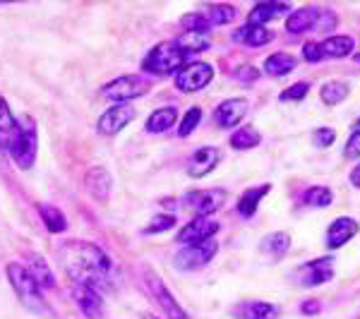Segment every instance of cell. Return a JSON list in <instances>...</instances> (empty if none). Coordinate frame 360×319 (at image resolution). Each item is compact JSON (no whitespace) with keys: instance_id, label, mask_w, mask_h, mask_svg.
Instances as JSON below:
<instances>
[{"instance_id":"obj_1","label":"cell","mask_w":360,"mask_h":319,"mask_svg":"<svg viewBox=\"0 0 360 319\" xmlns=\"http://www.w3.org/2000/svg\"><path fill=\"white\" fill-rule=\"evenodd\" d=\"M60 266L72 288H96L103 293L111 283L113 264L103 252V247L94 245V242L72 240L63 245Z\"/></svg>"},{"instance_id":"obj_2","label":"cell","mask_w":360,"mask_h":319,"mask_svg":"<svg viewBox=\"0 0 360 319\" xmlns=\"http://www.w3.org/2000/svg\"><path fill=\"white\" fill-rule=\"evenodd\" d=\"M207 48L209 39L205 34H185V37L173 39V41L156 44L147 53V58H144L142 67L149 74H173L188 65L190 58Z\"/></svg>"},{"instance_id":"obj_3","label":"cell","mask_w":360,"mask_h":319,"mask_svg":"<svg viewBox=\"0 0 360 319\" xmlns=\"http://www.w3.org/2000/svg\"><path fill=\"white\" fill-rule=\"evenodd\" d=\"M8 278H10V286H13L15 295L20 298V303L27 307L29 312L34 315H44L46 312V300H44V291L34 283V278L27 274V269L22 264H8Z\"/></svg>"},{"instance_id":"obj_4","label":"cell","mask_w":360,"mask_h":319,"mask_svg":"<svg viewBox=\"0 0 360 319\" xmlns=\"http://www.w3.org/2000/svg\"><path fill=\"white\" fill-rule=\"evenodd\" d=\"M10 156H13L15 166L22 168V171H29L37 161V152H39V137H37V127H34L32 118H20V132L13 142L5 149Z\"/></svg>"},{"instance_id":"obj_5","label":"cell","mask_w":360,"mask_h":319,"mask_svg":"<svg viewBox=\"0 0 360 319\" xmlns=\"http://www.w3.org/2000/svg\"><path fill=\"white\" fill-rule=\"evenodd\" d=\"M152 89V82L147 77H139V74H123V77H115L113 82L101 86V96L106 101L115 103H127L135 101V98L144 96L147 91Z\"/></svg>"},{"instance_id":"obj_6","label":"cell","mask_w":360,"mask_h":319,"mask_svg":"<svg viewBox=\"0 0 360 319\" xmlns=\"http://www.w3.org/2000/svg\"><path fill=\"white\" fill-rule=\"evenodd\" d=\"M144 286H147L149 295L154 298V303L161 307V312L166 315V319H190L188 312L180 307V303L176 298H173V293L168 291V286L164 283V278H161L156 271H144Z\"/></svg>"},{"instance_id":"obj_7","label":"cell","mask_w":360,"mask_h":319,"mask_svg":"<svg viewBox=\"0 0 360 319\" xmlns=\"http://www.w3.org/2000/svg\"><path fill=\"white\" fill-rule=\"evenodd\" d=\"M217 252H219V242L212 237V240H205V242L185 245L183 250L176 252L173 264H176L180 271H197L212 262V259L217 257Z\"/></svg>"},{"instance_id":"obj_8","label":"cell","mask_w":360,"mask_h":319,"mask_svg":"<svg viewBox=\"0 0 360 319\" xmlns=\"http://www.w3.org/2000/svg\"><path fill=\"white\" fill-rule=\"evenodd\" d=\"M214 79V67L209 65L205 60H195V63H188L180 72L176 74V86L180 91H200Z\"/></svg>"},{"instance_id":"obj_9","label":"cell","mask_w":360,"mask_h":319,"mask_svg":"<svg viewBox=\"0 0 360 319\" xmlns=\"http://www.w3.org/2000/svg\"><path fill=\"white\" fill-rule=\"evenodd\" d=\"M332 276H334V257H317L312 262L298 266V271H295V281L303 288L322 286V283L332 281Z\"/></svg>"},{"instance_id":"obj_10","label":"cell","mask_w":360,"mask_h":319,"mask_svg":"<svg viewBox=\"0 0 360 319\" xmlns=\"http://www.w3.org/2000/svg\"><path fill=\"white\" fill-rule=\"evenodd\" d=\"M183 204L193 209L195 216L209 219L214 211H219V209L226 204V193L221 188H217V190H195V193L185 195Z\"/></svg>"},{"instance_id":"obj_11","label":"cell","mask_w":360,"mask_h":319,"mask_svg":"<svg viewBox=\"0 0 360 319\" xmlns=\"http://www.w3.org/2000/svg\"><path fill=\"white\" fill-rule=\"evenodd\" d=\"M135 115L137 113L130 103H115L108 111H103V115L96 123V130L101 132L103 137H113V135H118L125 125H130L132 120H135Z\"/></svg>"},{"instance_id":"obj_12","label":"cell","mask_w":360,"mask_h":319,"mask_svg":"<svg viewBox=\"0 0 360 319\" xmlns=\"http://www.w3.org/2000/svg\"><path fill=\"white\" fill-rule=\"evenodd\" d=\"M72 298L86 319H103L106 315V300L96 288H72Z\"/></svg>"},{"instance_id":"obj_13","label":"cell","mask_w":360,"mask_h":319,"mask_svg":"<svg viewBox=\"0 0 360 319\" xmlns=\"http://www.w3.org/2000/svg\"><path fill=\"white\" fill-rule=\"evenodd\" d=\"M84 190L89 193L91 200L106 202L113 190V178H111V173H108V168H103V166L89 168L84 176Z\"/></svg>"},{"instance_id":"obj_14","label":"cell","mask_w":360,"mask_h":319,"mask_svg":"<svg viewBox=\"0 0 360 319\" xmlns=\"http://www.w3.org/2000/svg\"><path fill=\"white\" fill-rule=\"evenodd\" d=\"M250 111L248 98H226L214 111V123L219 127H236Z\"/></svg>"},{"instance_id":"obj_15","label":"cell","mask_w":360,"mask_h":319,"mask_svg":"<svg viewBox=\"0 0 360 319\" xmlns=\"http://www.w3.org/2000/svg\"><path fill=\"white\" fill-rule=\"evenodd\" d=\"M217 230H219V223L217 221H212V219L195 216L193 221H190L178 233V242H180V245H195V242L212 240V237L217 235Z\"/></svg>"},{"instance_id":"obj_16","label":"cell","mask_w":360,"mask_h":319,"mask_svg":"<svg viewBox=\"0 0 360 319\" xmlns=\"http://www.w3.org/2000/svg\"><path fill=\"white\" fill-rule=\"evenodd\" d=\"M219 161H221V154L217 147H200L188 159V173L193 178H205L207 173H212L219 166Z\"/></svg>"},{"instance_id":"obj_17","label":"cell","mask_w":360,"mask_h":319,"mask_svg":"<svg viewBox=\"0 0 360 319\" xmlns=\"http://www.w3.org/2000/svg\"><path fill=\"white\" fill-rule=\"evenodd\" d=\"M22 266H25L27 274L34 278V283H37L41 291H53V288H56L53 269L46 264L44 257H39V254H27V262Z\"/></svg>"},{"instance_id":"obj_18","label":"cell","mask_w":360,"mask_h":319,"mask_svg":"<svg viewBox=\"0 0 360 319\" xmlns=\"http://www.w3.org/2000/svg\"><path fill=\"white\" fill-rule=\"evenodd\" d=\"M353 41L351 37H332V39H324V41L315 44V56H317V63L329 58V60H336V58H346L353 53Z\"/></svg>"},{"instance_id":"obj_19","label":"cell","mask_w":360,"mask_h":319,"mask_svg":"<svg viewBox=\"0 0 360 319\" xmlns=\"http://www.w3.org/2000/svg\"><path fill=\"white\" fill-rule=\"evenodd\" d=\"M358 233V223L351 216H341L327 228V247L329 250H339L341 245H346L353 235Z\"/></svg>"},{"instance_id":"obj_20","label":"cell","mask_w":360,"mask_h":319,"mask_svg":"<svg viewBox=\"0 0 360 319\" xmlns=\"http://www.w3.org/2000/svg\"><path fill=\"white\" fill-rule=\"evenodd\" d=\"M271 39H274V34H271L266 27H257V25H245L233 32V41L250 46V48H259V46L269 44Z\"/></svg>"},{"instance_id":"obj_21","label":"cell","mask_w":360,"mask_h":319,"mask_svg":"<svg viewBox=\"0 0 360 319\" xmlns=\"http://www.w3.org/2000/svg\"><path fill=\"white\" fill-rule=\"evenodd\" d=\"M288 247H291V235L283 233V230H276V233L264 235L262 242H259V252H262L264 257L274 259V262L288 252Z\"/></svg>"},{"instance_id":"obj_22","label":"cell","mask_w":360,"mask_h":319,"mask_svg":"<svg viewBox=\"0 0 360 319\" xmlns=\"http://www.w3.org/2000/svg\"><path fill=\"white\" fill-rule=\"evenodd\" d=\"M269 190H271V185H259V188L245 190V193L240 195V200H238V214H240L243 219H252L255 214H257L259 202L264 200Z\"/></svg>"},{"instance_id":"obj_23","label":"cell","mask_w":360,"mask_h":319,"mask_svg":"<svg viewBox=\"0 0 360 319\" xmlns=\"http://www.w3.org/2000/svg\"><path fill=\"white\" fill-rule=\"evenodd\" d=\"M17 132H20V120L10 111L8 101L0 96V147L8 149V144L17 137Z\"/></svg>"},{"instance_id":"obj_24","label":"cell","mask_w":360,"mask_h":319,"mask_svg":"<svg viewBox=\"0 0 360 319\" xmlns=\"http://www.w3.org/2000/svg\"><path fill=\"white\" fill-rule=\"evenodd\" d=\"M317 15H319V10L312 8V5H307V8H298L295 13L288 15L286 32L288 34H303V32H307L310 27H315Z\"/></svg>"},{"instance_id":"obj_25","label":"cell","mask_w":360,"mask_h":319,"mask_svg":"<svg viewBox=\"0 0 360 319\" xmlns=\"http://www.w3.org/2000/svg\"><path fill=\"white\" fill-rule=\"evenodd\" d=\"M178 120V111L173 106H164V108H156V111L147 118V132H152V135H161V132L171 130L173 125H176Z\"/></svg>"},{"instance_id":"obj_26","label":"cell","mask_w":360,"mask_h":319,"mask_svg":"<svg viewBox=\"0 0 360 319\" xmlns=\"http://www.w3.org/2000/svg\"><path fill=\"white\" fill-rule=\"evenodd\" d=\"M39 216H41V221L46 226V230L49 233H63V230H68V219H65V214L60 211L58 207L53 204H39Z\"/></svg>"},{"instance_id":"obj_27","label":"cell","mask_w":360,"mask_h":319,"mask_svg":"<svg viewBox=\"0 0 360 319\" xmlns=\"http://www.w3.org/2000/svg\"><path fill=\"white\" fill-rule=\"evenodd\" d=\"M278 13H288V5L286 3H259L250 10L248 15V25H257L264 27V22L274 20Z\"/></svg>"},{"instance_id":"obj_28","label":"cell","mask_w":360,"mask_h":319,"mask_svg":"<svg viewBox=\"0 0 360 319\" xmlns=\"http://www.w3.org/2000/svg\"><path fill=\"white\" fill-rule=\"evenodd\" d=\"M295 65H298V63H295L293 56H288V53H274V56H269L264 60V72L269 74V77H283V74L293 72Z\"/></svg>"},{"instance_id":"obj_29","label":"cell","mask_w":360,"mask_h":319,"mask_svg":"<svg viewBox=\"0 0 360 319\" xmlns=\"http://www.w3.org/2000/svg\"><path fill=\"white\" fill-rule=\"evenodd\" d=\"M238 315H240V319H276L278 307L271 303H262V300H252V303L243 305Z\"/></svg>"},{"instance_id":"obj_30","label":"cell","mask_w":360,"mask_h":319,"mask_svg":"<svg viewBox=\"0 0 360 319\" xmlns=\"http://www.w3.org/2000/svg\"><path fill=\"white\" fill-rule=\"evenodd\" d=\"M259 132L255 130V127H240V130H236L233 135H231V147L233 149H252L259 144Z\"/></svg>"},{"instance_id":"obj_31","label":"cell","mask_w":360,"mask_h":319,"mask_svg":"<svg viewBox=\"0 0 360 319\" xmlns=\"http://www.w3.org/2000/svg\"><path fill=\"white\" fill-rule=\"evenodd\" d=\"M205 10H207V22L214 27L229 25L236 17V8H231V5H207Z\"/></svg>"},{"instance_id":"obj_32","label":"cell","mask_w":360,"mask_h":319,"mask_svg":"<svg viewBox=\"0 0 360 319\" xmlns=\"http://www.w3.org/2000/svg\"><path fill=\"white\" fill-rule=\"evenodd\" d=\"M348 91L351 89H348L346 82H327L322 86V101L327 106H336V103H341L348 96Z\"/></svg>"},{"instance_id":"obj_33","label":"cell","mask_w":360,"mask_h":319,"mask_svg":"<svg viewBox=\"0 0 360 319\" xmlns=\"http://www.w3.org/2000/svg\"><path fill=\"white\" fill-rule=\"evenodd\" d=\"M303 202L307 207H329L334 202V195H332V190L329 188H310V190H305V195H303Z\"/></svg>"},{"instance_id":"obj_34","label":"cell","mask_w":360,"mask_h":319,"mask_svg":"<svg viewBox=\"0 0 360 319\" xmlns=\"http://www.w3.org/2000/svg\"><path fill=\"white\" fill-rule=\"evenodd\" d=\"M173 226H176V216L173 214H154V219L149 221L147 226H144V233L152 235V233H164V230H171Z\"/></svg>"},{"instance_id":"obj_35","label":"cell","mask_w":360,"mask_h":319,"mask_svg":"<svg viewBox=\"0 0 360 319\" xmlns=\"http://www.w3.org/2000/svg\"><path fill=\"white\" fill-rule=\"evenodd\" d=\"M202 123V108H190L188 113L183 115V120H180V127H178V135L180 137H190L193 132L197 130V125Z\"/></svg>"},{"instance_id":"obj_36","label":"cell","mask_w":360,"mask_h":319,"mask_svg":"<svg viewBox=\"0 0 360 319\" xmlns=\"http://www.w3.org/2000/svg\"><path fill=\"white\" fill-rule=\"evenodd\" d=\"M183 27H185V32H188V34H205L212 25L207 22L205 15L193 13V15H185L183 17Z\"/></svg>"},{"instance_id":"obj_37","label":"cell","mask_w":360,"mask_h":319,"mask_svg":"<svg viewBox=\"0 0 360 319\" xmlns=\"http://www.w3.org/2000/svg\"><path fill=\"white\" fill-rule=\"evenodd\" d=\"M307 91H310V84L307 82H298L293 86H288L286 91L281 94V101H303L307 96Z\"/></svg>"},{"instance_id":"obj_38","label":"cell","mask_w":360,"mask_h":319,"mask_svg":"<svg viewBox=\"0 0 360 319\" xmlns=\"http://www.w3.org/2000/svg\"><path fill=\"white\" fill-rule=\"evenodd\" d=\"M312 142L317 144V147H332V144L336 142V130L334 127H319V130H315V135H312Z\"/></svg>"},{"instance_id":"obj_39","label":"cell","mask_w":360,"mask_h":319,"mask_svg":"<svg viewBox=\"0 0 360 319\" xmlns=\"http://www.w3.org/2000/svg\"><path fill=\"white\" fill-rule=\"evenodd\" d=\"M336 15L332 13V10H327V13H319L317 15V20H315V27L312 29H317V32H332V29L336 27Z\"/></svg>"},{"instance_id":"obj_40","label":"cell","mask_w":360,"mask_h":319,"mask_svg":"<svg viewBox=\"0 0 360 319\" xmlns=\"http://www.w3.org/2000/svg\"><path fill=\"white\" fill-rule=\"evenodd\" d=\"M344 156L346 159H358L360 156V127L358 130H353L351 137H348V142L344 147Z\"/></svg>"},{"instance_id":"obj_41","label":"cell","mask_w":360,"mask_h":319,"mask_svg":"<svg viewBox=\"0 0 360 319\" xmlns=\"http://www.w3.org/2000/svg\"><path fill=\"white\" fill-rule=\"evenodd\" d=\"M257 77H259V72H257V67H252V65H245V67L236 70V79H238V82H243V84L257 82Z\"/></svg>"},{"instance_id":"obj_42","label":"cell","mask_w":360,"mask_h":319,"mask_svg":"<svg viewBox=\"0 0 360 319\" xmlns=\"http://www.w3.org/2000/svg\"><path fill=\"white\" fill-rule=\"evenodd\" d=\"M319 312V300H310V303H303V315H317Z\"/></svg>"},{"instance_id":"obj_43","label":"cell","mask_w":360,"mask_h":319,"mask_svg":"<svg viewBox=\"0 0 360 319\" xmlns=\"http://www.w3.org/2000/svg\"><path fill=\"white\" fill-rule=\"evenodd\" d=\"M351 183L356 185V188H360V164L351 171Z\"/></svg>"},{"instance_id":"obj_44","label":"cell","mask_w":360,"mask_h":319,"mask_svg":"<svg viewBox=\"0 0 360 319\" xmlns=\"http://www.w3.org/2000/svg\"><path fill=\"white\" fill-rule=\"evenodd\" d=\"M3 166H5V149L0 147V171H3Z\"/></svg>"},{"instance_id":"obj_45","label":"cell","mask_w":360,"mask_h":319,"mask_svg":"<svg viewBox=\"0 0 360 319\" xmlns=\"http://www.w3.org/2000/svg\"><path fill=\"white\" fill-rule=\"evenodd\" d=\"M142 319H161V317H156V315H149V312H144Z\"/></svg>"},{"instance_id":"obj_46","label":"cell","mask_w":360,"mask_h":319,"mask_svg":"<svg viewBox=\"0 0 360 319\" xmlns=\"http://www.w3.org/2000/svg\"><path fill=\"white\" fill-rule=\"evenodd\" d=\"M356 63H358V65H360V53L356 56Z\"/></svg>"},{"instance_id":"obj_47","label":"cell","mask_w":360,"mask_h":319,"mask_svg":"<svg viewBox=\"0 0 360 319\" xmlns=\"http://www.w3.org/2000/svg\"><path fill=\"white\" fill-rule=\"evenodd\" d=\"M358 127H360V118H358Z\"/></svg>"},{"instance_id":"obj_48","label":"cell","mask_w":360,"mask_h":319,"mask_svg":"<svg viewBox=\"0 0 360 319\" xmlns=\"http://www.w3.org/2000/svg\"><path fill=\"white\" fill-rule=\"evenodd\" d=\"M358 319H360V317H358Z\"/></svg>"}]
</instances>
